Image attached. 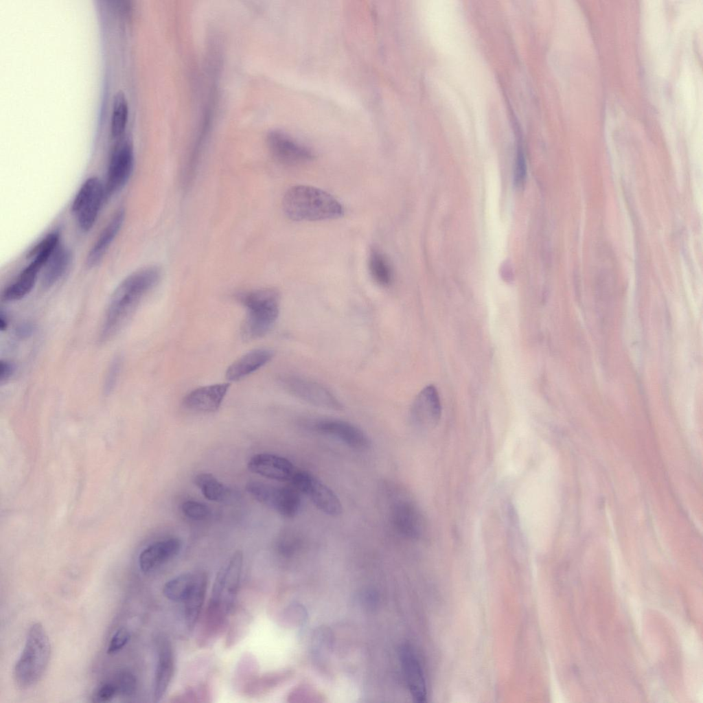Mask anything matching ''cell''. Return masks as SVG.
I'll return each instance as SVG.
<instances>
[{"label":"cell","instance_id":"6da1fadb","mask_svg":"<svg viewBox=\"0 0 703 703\" xmlns=\"http://www.w3.org/2000/svg\"><path fill=\"white\" fill-rule=\"evenodd\" d=\"M161 272L148 266L126 277L113 292L101 327L99 340L111 339L126 324L143 297L158 284Z\"/></svg>","mask_w":703,"mask_h":703},{"label":"cell","instance_id":"7a4b0ae2","mask_svg":"<svg viewBox=\"0 0 703 703\" xmlns=\"http://www.w3.org/2000/svg\"><path fill=\"white\" fill-rule=\"evenodd\" d=\"M243 554L237 551L218 571L205 612L203 627L211 634H219L233 608L239 589Z\"/></svg>","mask_w":703,"mask_h":703},{"label":"cell","instance_id":"3957f363","mask_svg":"<svg viewBox=\"0 0 703 703\" xmlns=\"http://www.w3.org/2000/svg\"><path fill=\"white\" fill-rule=\"evenodd\" d=\"M285 215L294 221L335 219L344 213L343 205L321 189L304 185L290 187L282 199Z\"/></svg>","mask_w":703,"mask_h":703},{"label":"cell","instance_id":"277c9868","mask_svg":"<svg viewBox=\"0 0 703 703\" xmlns=\"http://www.w3.org/2000/svg\"><path fill=\"white\" fill-rule=\"evenodd\" d=\"M51 652L50 641L43 625L33 623L13 669L14 680L19 689H27L40 680L48 667Z\"/></svg>","mask_w":703,"mask_h":703},{"label":"cell","instance_id":"5b68a950","mask_svg":"<svg viewBox=\"0 0 703 703\" xmlns=\"http://www.w3.org/2000/svg\"><path fill=\"white\" fill-rule=\"evenodd\" d=\"M239 299L247 310L241 328L243 338L254 340L266 335L279 316L278 291L274 288L258 289L243 293Z\"/></svg>","mask_w":703,"mask_h":703},{"label":"cell","instance_id":"8992f818","mask_svg":"<svg viewBox=\"0 0 703 703\" xmlns=\"http://www.w3.org/2000/svg\"><path fill=\"white\" fill-rule=\"evenodd\" d=\"M105 199L104 185L97 177H89L81 185L73 200L71 211L82 231H89L93 227Z\"/></svg>","mask_w":703,"mask_h":703},{"label":"cell","instance_id":"52a82bcc","mask_svg":"<svg viewBox=\"0 0 703 703\" xmlns=\"http://www.w3.org/2000/svg\"><path fill=\"white\" fill-rule=\"evenodd\" d=\"M280 382L291 395L310 404L336 411L343 408L341 402L331 391L311 379L288 375L281 377Z\"/></svg>","mask_w":703,"mask_h":703},{"label":"cell","instance_id":"ba28073f","mask_svg":"<svg viewBox=\"0 0 703 703\" xmlns=\"http://www.w3.org/2000/svg\"><path fill=\"white\" fill-rule=\"evenodd\" d=\"M389 518L393 529L408 539H418L425 532L424 518L417 505L410 498H399L389 507Z\"/></svg>","mask_w":703,"mask_h":703},{"label":"cell","instance_id":"9c48e42d","mask_svg":"<svg viewBox=\"0 0 703 703\" xmlns=\"http://www.w3.org/2000/svg\"><path fill=\"white\" fill-rule=\"evenodd\" d=\"M134 163L132 146L122 140L114 147L108 161L104 185L106 198L120 190L130 178Z\"/></svg>","mask_w":703,"mask_h":703},{"label":"cell","instance_id":"30bf717a","mask_svg":"<svg viewBox=\"0 0 703 703\" xmlns=\"http://www.w3.org/2000/svg\"><path fill=\"white\" fill-rule=\"evenodd\" d=\"M310 426L316 432L334 437L356 450H367L371 446V441L367 435L357 426L347 421L321 418L313 420Z\"/></svg>","mask_w":703,"mask_h":703},{"label":"cell","instance_id":"8fae6325","mask_svg":"<svg viewBox=\"0 0 703 703\" xmlns=\"http://www.w3.org/2000/svg\"><path fill=\"white\" fill-rule=\"evenodd\" d=\"M259 502L285 518H294L301 505V493L293 486L275 487L264 484L260 490Z\"/></svg>","mask_w":703,"mask_h":703},{"label":"cell","instance_id":"7c38bea8","mask_svg":"<svg viewBox=\"0 0 703 703\" xmlns=\"http://www.w3.org/2000/svg\"><path fill=\"white\" fill-rule=\"evenodd\" d=\"M268 144L273 156L285 165L305 163L314 157L309 148L280 132H272L268 137Z\"/></svg>","mask_w":703,"mask_h":703},{"label":"cell","instance_id":"4fadbf2b","mask_svg":"<svg viewBox=\"0 0 703 703\" xmlns=\"http://www.w3.org/2000/svg\"><path fill=\"white\" fill-rule=\"evenodd\" d=\"M412 422L421 428L436 426L441 415L439 393L433 385H428L417 394L410 411Z\"/></svg>","mask_w":703,"mask_h":703},{"label":"cell","instance_id":"5bb4252c","mask_svg":"<svg viewBox=\"0 0 703 703\" xmlns=\"http://www.w3.org/2000/svg\"><path fill=\"white\" fill-rule=\"evenodd\" d=\"M251 472L265 478L278 481H290L295 468L286 458L270 453H260L253 455L247 463Z\"/></svg>","mask_w":703,"mask_h":703},{"label":"cell","instance_id":"9a60e30c","mask_svg":"<svg viewBox=\"0 0 703 703\" xmlns=\"http://www.w3.org/2000/svg\"><path fill=\"white\" fill-rule=\"evenodd\" d=\"M157 661L154 673L153 697L159 702L165 694L172 680L175 661L171 643L162 637L157 641Z\"/></svg>","mask_w":703,"mask_h":703},{"label":"cell","instance_id":"2e32d148","mask_svg":"<svg viewBox=\"0 0 703 703\" xmlns=\"http://www.w3.org/2000/svg\"><path fill=\"white\" fill-rule=\"evenodd\" d=\"M229 386L228 383H220L197 388L184 397L183 404L193 411L214 412L221 405Z\"/></svg>","mask_w":703,"mask_h":703},{"label":"cell","instance_id":"e0dca14e","mask_svg":"<svg viewBox=\"0 0 703 703\" xmlns=\"http://www.w3.org/2000/svg\"><path fill=\"white\" fill-rule=\"evenodd\" d=\"M400 660L408 690L417 702H424L427 698L426 680L421 665L415 652L408 645L400 649Z\"/></svg>","mask_w":703,"mask_h":703},{"label":"cell","instance_id":"ac0fdd59","mask_svg":"<svg viewBox=\"0 0 703 703\" xmlns=\"http://www.w3.org/2000/svg\"><path fill=\"white\" fill-rule=\"evenodd\" d=\"M182 546L178 538H172L154 542L145 548L139 556L141 571L150 573L176 556Z\"/></svg>","mask_w":703,"mask_h":703},{"label":"cell","instance_id":"d6986e66","mask_svg":"<svg viewBox=\"0 0 703 703\" xmlns=\"http://www.w3.org/2000/svg\"><path fill=\"white\" fill-rule=\"evenodd\" d=\"M306 483L301 494L308 496L318 509L332 517H337L342 514L341 502L330 487L312 474Z\"/></svg>","mask_w":703,"mask_h":703},{"label":"cell","instance_id":"ffe728a7","mask_svg":"<svg viewBox=\"0 0 703 703\" xmlns=\"http://www.w3.org/2000/svg\"><path fill=\"white\" fill-rule=\"evenodd\" d=\"M273 356V352L266 348L251 350L234 361L227 369L226 378L238 381L266 365Z\"/></svg>","mask_w":703,"mask_h":703},{"label":"cell","instance_id":"44dd1931","mask_svg":"<svg viewBox=\"0 0 703 703\" xmlns=\"http://www.w3.org/2000/svg\"><path fill=\"white\" fill-rule=\"evenodd\" d=\"M124 218L125 211L123 208H119L112 216L90 249L86 260L88 267H94L100 262L122 228Z\"/></svg>","mask_w":703,"mask_h":703},{"label":"cell","instance_id":"7402d4cb","mask_svg":"<svg viewBox=\"0 0 703 703\" xmlns=\"http://www.w3.org/2000/svg\"><path fill=\"white\" fill-rule=\"evenodd\" d=\"M207 578L205 573L196 572L194 584L183 602L184 614L187 628L191 630L196 625L205 601Z\"/></svg>","mask_w":703,"mask_h":703},{"label":"cell","instance_id":"603a6c76","mask_svg":"<svg viewBox=\"0 0 703 703\" xmlns=\"http://www.w3.org/2000/svg\"><path fill=\"white\" fill-rule=\"evenodd\" d=\"M71 262L69 250L59 245L44 267L41 280L43 288L46 289L53 286L64 275Z\"/></svg>","mask_w":703,"mask_h":703},{"label":"cell","instance_id":"cb8c5ba5","mask_svg":"<svg viewBox=\"0 0 703 703\" xmlns=\"http://www.w3.org/2000/svg\"><path fill=\"white\" fill-rule=\"evenodd\" d=\"M39 270L28 264L16 279L3 291L2 298L6 301L20 300L29 294L34 288Z\"/></svg>","mask_w":703,"mask_h":703},{"label":"cell","instance_id":"d4e9b609","mask_svg":"<svg viewBox=\"0 0 703 703\" xmlns=\"http://www.w3.org/2000/svg\"><path fill=\"white\" fill-rule=\"evenodd\" d=\"M369 273L373 281L382 287L389 286L393 279V273L389 260L379 249L373 248L369 256Z\"/></svg>","mask_w":703,"mask_h":703},{"label":"cell","instance_id":"484cf974","mask_svg":"<svg viewBox=\"0 0 703 703\" xmlns=\"http://www.w3.org/2000/svg\"><path fill=\"white\" fill-rule=\"evenodd\" d=\"M196 577V572L186 573L171 579L163 588L164 596L174 602H183L192 590Z\"/></svg>","mask_w":703,"mask_h":703},{"label":"cell","instance_id":"4316f807","mask_svg":"<svg viewBox=\"0 0 703 703\" xmlns=\"http://www.w3.org/2000/svg\"><path fill=\"white\" fill-rule=\"evenodd\" d=\"M194 481L205 498L209 500L221 501L227 496V487L210 473L198 474L194 477Z\"/></svg>","mask_w":703,"mask_h":703},{"label":"cell","instance_id":"83f0119b","mask_svg":"<svg viewBox=\"0 0 703 703\" xmlns=\"http://www.w3.org/2000/svg\"><path fill=\"white\" fill-rule=\"evenodd\" d=\"M128 116V105L124 94L118 93L114 100L111 117V133L119 137L124 132Z\"/></svg>","mask_w":703,"mask_h":703},{"label":"cell","instance_id":"f1b7e54d","mask_svg":"<svg viewBox=\"0 0 703 703\" xmlns=\"http://www.w3.org/2000/svg\"><path fill=\"white\" fill-rule=\"evenodd\" d=\"M115 685L117 694L130 696L137 689V679L135 675L128 670L117 671L111 681Z\"/></svg>","mask_w":703,"mask_h":703},{"label":"cell","instance_id":"f546056e","mask_svg":"<svg viewBox=\"0 0 703 703\" xmlns=\"http://www.w3.org/2000/svg\"><path fill=\"white\" fill-rule=\"evenodd\" d=\"M302 545V538L298 531L288 529L279 536L277 547L279 553L284 555L294 554Z\"/></svg>","mask_w":703,"mask_h":703},{"label":"cell","instance_id":"4dcf8cb0","mask_svg":"<svg viewBox=\"0 0 703 703\" xmlns=\"http://www.w3.org/2000/svg\"><path fill=\"white\" fill-rule=\"evenodd\" d=\"M181 510L187 518L194 520H204L210 514V510L205 504L195 500L184 502L181 505Z\"/></svg>","mask_w":703,"mask_h":703},{"label":"cell","instance_id":"1f68e13d","mask_svg":"<svg viewBox=\"0 0 703 703\" xmlns=\"http://www.w3.org/2000/svg\"><path fill=\"white\" fill-rule=\"evenodd\" d=\"M122 360L119 356L113 359L108 369L104 382V392L108 395L111 393L116 385L117 380L122 368Z\"/></svg>","mask_w":703,"mask_h":703},{"label":"cell","instance_id":"d6a6232c","mask_svg":"<svg viewBox=\"0 0 703 703\" xmlns=\"http://www.w3.org/2000/svg\"><path fill=\"white\" fill-rule=\"evenodd\" d=\"M130 638V633L126 628H119L112 636L108 646L107 653L114 654L119 652L128 643Z\"/></svg>","mask_w":703,"mask_h":703},{"label":"cell","instance_id":"836d02e7","mask_svg":"<svg viewBox=\"0 0 703 703\" xmlns=\"http://www.w3.org/2000/svg\"><path fill=\"white\" fill-rule=\"evenodd\" d=\"M117 694L116 688L112 682H105L100 685L94 693L93 701L95 702H107Z\"/></svg>","mask_w":703,"mask_h":703},{"label":"cell","instance_id":"e575fe53","mask_svg":"<svg viewBox=\"0 0 703 703\" xmlns=\"http://www.w3.org/2000/svg\"><path fill=\"white\" fill-rule=\"evenodd\" d=\"M527 174V168L523 152L520 148L518 150L516 167H515V183L517 185H522Z\"/></svg>","mask_w":703,"mask_h":703},{"label":"cell","instance_id":"d590c367","mask_svg":"<svg viewBox=\"0 0 703 703\" xmlns=\"http://www.w3.org/2000/svg\"><path fill=\"white\" fill-rule=\"evenodd\" d=\"M14 372L13 365L7 361L1 360L0 363V381L3 382L8 380Z\"/></svg>","mask_w":703,"mask_h":703},{"label":"cell","instance_id":"8d00e7d4","mask_svg":"<svg viewBox=\"0 0 703 703\" xmlns=\"http://www.w3.org/2000/svg\"><path fill=\"white\" fill-rule=\"evenodd\" d=\"M32 331V327L28 323L21 325L16 330L18 336L21 337H26L31 334Z\"/></svg>","mask_w":703,"mask_h":703},{"label":"cell","instance_id":"74e56055","mask_svg":"<svg viewBox=\"0 0 703 703\" xmlns=\"http://www.w3.org/2000/svg\"><path fill=\"white\" fill-rule=\"evenodd\" d=\"M8 325V320L5 314L3 312H1L0 314V330L1 331L5 330Z\"/></svg>","mask_w":703,"mask_h":703}]
</instances>
